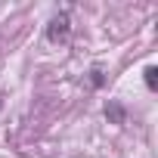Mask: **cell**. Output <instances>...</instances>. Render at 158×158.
<instances>
[{
    "label": "cell",
    "mask_w": 158,
    "mask_h": 158,
    "mask_svg": "<svg viewBox=\"0 0 158 158\" xmlns=\"http://www.w3.org/2000/svg\"><path fill=\"white\" fill-rule=\"evenodd\" d=\"M68 31H71L68 13H59V16H53L50 25H47V40H50V44H65V40H68Z\"/></svg>",
    "instance_id": "obj_1"
},
{
    "label": "cell",
    "mask_w": 158,
    "mask_h": 158,
    "mask_svg": "<svg viewBox=\"0 0 158 158\" xmlns=\"http://www.w3.org/2000/svg\"><path fill=\"white\" fill-rule=\"evenodd\" d=\"M106 118H112L115 124H121V121H124V109H121L118 102H109V106H106Z\"/></svg>",
    "instance_id": "obj_2"
},
{
    "label": "cell",
    "mask_w": 158,
    "mask_h": 158,
    "mask_svg": "<svg viewBox=\"0 0 158 158\" xmlns=\"http://www.w3.org/2000/svg\"><path fill=\"white\" fill-rule=\"evenodd\" d=\"M146 87H149V90H155V87H158V68H155V65H149V68H146Z\"/></svg>",
    "instance_id": "obj_3"
},
{
    "label": "cell",
    "mask_w": 158,
    "mask_h": 158,
    "mask_svg": "<svg viewBox=\"0 0 158 158\" xmlns=\"http://www.w3.org/2000/svg\"><path fill=\"white\" fill-rule=\"evenodd\" d=\"M90 74H93V77H90V81H93V87H102V71H99V68H93Z\"/></svg>",
    "instance_id": "obj_4"
},
{
    "label": "cell",
    "mask_w": 158,
    "mask_h": 158,
    "mask_svg": "<svg viewBox=\"0 0 158 158\" xmlns=\"http://www.w3.org/2000/svg\"><path fill=\"white\" fill-rule=\"evenodd\" d=\"M0 109H3V99H0Z\"/></svg>",
    "instance_id": "obj_5"
}]
</instances>
